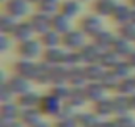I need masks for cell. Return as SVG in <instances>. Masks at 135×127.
Segmentation results:
<instances>
[{
  "instance_id": "obj_7",
  "label": "cell",
  "mask_w": 135,
  "mask_h": 127,
  "mask_svg": "<svg viewBox=\"0 0 135 127\" xmlns=\"http://www.w3.org/2000/svg\"><path fill=\"white\" fill-rule=\"evenodd\" d=\"M118 4L119 3L117 0H94L93 9H94V13L101 17H106V16L111 17Z\"/></svg>"
},
{
  "instance_id": "obj_12",
  "label": "cell",
  "mask_w": 135,
  "mask_h": 127,
  "mask_svg": "<svg viewBox=\"0 0 135 127\" xmlns=\"http://www.w3.org/2000/svg\"><path fill=\"white\" fill-rule=\"evenodd\" d=\"M131 11H132V7L131 6H127V4H118L114 13H113V19L114 21L118 24V25H122V24H126L130 21L131 19Z\"/></svg>"
},
{
  "instance_id": "obj_25",
  "label": "cell",
  "mask_w": 135,
  "mask_h": 127,
  "mask_svg": "<svg viewBox=\"0 0 135 127\" xmlns=\"http://www.w3.org/2000/svg\"><path fill=\"white\" fill-rule=\"evenodd\" d=\"M115 123H117V127H134L135 126L134 119L126 114L118 115V118L115 119Z\"/></svg>"
},
{
  "instance_id": "obj_21",
  "label": "cell",
  "mask_w": 135,
  "mask_h": 127,
  "mask_svg": "<svg viewBox=\"0 0 135 127\" xmlns=\"http://www.w3.org/2000/svg\"><path fill=\"white\" fill-rule=\"evenodd\" d=\"M19 20H16L15 17L9 16L8 13L4 12V15L2 16V21H0V28H2V32L3 33H7V35H11L16 27Z\"/></svg>"
},
{
  "instance_id": "obj_28",
  "label": "cell",
  "mask_w": 135,
  "mask_h": 127,
  "mask_svg": "<svg viewBox=\"0 0 135 127\" xmlns=\"http://www.w3.org/2000/svg\"><path fill=\"white\" fill-rule=\"evenodd\" d=\"M128 99H130V107L131 109H135V93H132L131 95H128Z\"/></svg>"
},
{
  "instance_id": "obj_23",
  "label": "cell",
  "mask_w": 135,
  "mask_h": 127,
  "mask_svg": "<svg viewBox=\"0 0 135 127\" xmlns=\"http://www.w3.org/2000/svg\"><path fill=\"white\" fill-rule=\"evenodd\" d=\"M8 115H11L12 120H15L17 118V115H20V113L17 111V109H16L15 105H11V103H6L4 102V105L2 107V116H3V120L4 122H9V116Z\"/></svg>"
},
{
  "instance_id": "obj_8",
  "label": "cell",
  "mask_w": 135,
  "mask_h": 127,
  "mask_svg": "<svg viewBox=\"0 0 135 127\" xmlns=\"http://www.w3.org/2000/svg\"><path fill=\"white\" fill-rule=\"evenodd\" d=\"M50 29L56 31L57 33H60L62 36L64 33H66L68 31L72 29V19H69L65 15H62L61 12H57V13H54L52 16Z\"/></svg>"
},
{
  "instance_id": "obj_26",
  "label": "cell",
  "mask_w": 135,
  "mask_h": 127,
  "mask_svg": "<svg viewBox=\"0 0 135 127\" xmlns=\"http://www.w3.org/2000/svg\"><path fill=\"white\" fill-rule=\"evenodd\" d=\"M127 62H128V65L131 68L135 69V50H132L128 56H127Z\"/></svg>"
},
{
  "instance_id": "obj_19",
  "label": "cell",
  "mask_w": 135,
  "mask_h": 127,
  "mask_svg": "<svg viewBox=\"0 0 135 127\" xmlns=\"http://www.w3.org/2000/svg\"><path fill=\"white\" fill-rule=\"evenodd\" d=\"M40 103V98L37 97V94L35 93H23L19 97V105L21 109H32L38 106Z\"/></svg>"
},
{
  "instance_id": "obj_16",
  "label": "cell",
  "mask_w": 135,
  "mask_h": 127,
  "mask_svg": "<svg viewBox=\"0 0 135 127\" xmlns=\"http://www.w3.org/2000/svg\"><path fill=\"white\" fill-rule=\"evenodd\" d=\"M40 41H41L42 46H45L46 49L48 48H56L61 42V35L57 33L53 29H49L45 33L40 35Z\"/></svg>"
},
{
  "instance_id": "obj_3",
  "label": "cell",
  "mask_w": 135,
  "mask_h": 127,
  "mask_svg": "<svg viewBox=\"0 0 135 127\" xmlns=\"http://www.w3.org/2000/svg\"><path fill=\"white\" fill-rule=\"evenodd\" d=\"M85 37H86V35L81 29H70L61 36V42H62V45H65L70 50L81 49L86 44Z\"/></svg>"
},
{
  "instance_id": "obj_17",
  "label": "cell",
  "mask_w": 135,
  "mask_h": 127,
  "mask_svg": "<svg viewBox=\"0 0 135 127\" xmlns=\"http://www.w3.org/2000/svg\"><path fill=\"white\" fill-rule=\"evenodd\" d=\"M111 50H113V52H115L118 56H126V57H127V56L132 52L131 42L118 36V37L115 38V41H114L113 46H111Z\"/></svg>"
},
{
  "instance_id": "obj_2",
  "label": "cell",
  "mask_w": 135,
  "mask_h": 127,
  "mask_svg": "<svg viewBox=\"0 0 135 127\" xmlns=\"http://www.w3.org/2000/svg\"><path fill=\"white\" fill-rule=\"evenodd\" d=\"M80 29L86 35V36H91L94 37L95 35H98L102 29H103V24H102V17L93 13V15H86L81 19L80 23Z\"/></svg>"
},
{
  "instance_id": "obj_6",
  "label": "cell",
  "mask_w": 135,
  "mask_h": 127,
  "mask_svg": "<svg viewBox=\"0 0 135 127\" xmlns=\"http://www.w3.org/2000/svg\"><path fill=\"white\" fill-rule=\"evenodd\" d=\"M33 33H35V31H33L29 20H19L13 32L11 33V36L13 40H17L20 42V41H25L28 38H32Z\"/></svg>"
},
{
  "instance_id": "obj_18",
  "label": "cell",
  "mask_w": 135,
  "mask_h": 127,
  "mask_svg": "<svg viewBox=\"0 0 135 127\" xmlns=\"http://www.w3.org/2000/svg\"><path fill=\"white\" fill-rule=\"evenodd\" d=\"M98 64L103 68H110L113 69L118 64V54L113 50H103L101 52V56L98 58Z\"/></svg>"
},
{
  "instance_id": "obj_14",
  "label": "cell",
  "mask_w": 135,
  "mask_h": 127,
  "mask_svg": "<svg viewBox=\"0 0 135 127\" xmlns=\"http://www.w3.org/2000/svg\"><path fill=\"white\" fill-rule=\"evenodd\" d=\"M36 69H37V65H35L31 60H25V58L24 61L17 62V65H16V73L17 76L23 78H35Z\"/></svg>"
},
{
  "instance_id": "obj_20",
  "label": "cell",
  "mask_w": 135,
  "mask_h": 127,
  "mask_svg": "<svg viewBox=\"0 0 135 127\" xmlns=\"http://www.w3.org/2000/svg\"><path fill=\"white\" fill-rule=\"evenodd\" d=\"M118 31H119V37H122L130 42L135 41V24L134 23L128 21L126 24H122V25H119Z\"/></svg>"
},
{
  "instance_id": "obj_33",
  "label": "cell",
  "mask_w": 135,
  "mask_h": 127,
  "mask_svg": "<svg viewBox=\"0 0 135 127\" xmlns=\"http://www.w3.org/2000/svg\"><path fill=\"white\" fill-rule=\"evenodd\" d=\"M80 2H82V3H84V2H89V0H80Z\"/></svg>"
},
{
  "instance_id": "obj_4",
  "label": "cell",
  "mask_w": 135,
  "mask_h": 127,
  "mask_svg": "<svg viewBox=\"0 0 135 127\" xmlns=\"http://www.w3.org/2000/svg\"><path fill=\"white\" fill-rule=\"evenodd\" d=\"M41 49H42V44H41L40 40L28 38L25 41L19 42V53L25 60H32V58L40 56Z\"/></svg>"
},
{
  "instance_id": "obj_5",
  "label": "cell",
  "mask_w": 135,
  "mask_h": 127,
  "mask_svg": "<svg viewBox=\"0 0 135 127\" xmlns=\"http://www.w3.org/2000/svg\"><path fill=\"white\" fill-rule=\"evenodd\" d=\"M29 23L35 31V33L37 35H42L45 33L46 31L50 29V21H52V16L46 15V13H42L40 11H36L33 12L31 16H29Z\"/></svg>"
},
{
  "instance_id": "obj_31",
  "label": "cell",
  "mask_w": 135,
  "mask_h": 127,
  "mask_svg": "<svg viewBox=\"0 0 135 127\" xmlns=\"http://www.w3.org/2000/svg\"><path fill=\"white\" fill-rule=\"evenodd\" d=\"M27 2H29L31 4H37V3H38V0H27Z\"/></svg>"
},
{
  "instance_id": "obj_11",
  "label": "cell",
  "mask_w": 135,
  "mask_h": 127,
  "mask_svg": "<svg viewBox=\"0 0 135 127\" xmlns=\"http://www.w3.org/2000/svg\"><path fill=\"white\" fill-rule=\"evenodd\" d=\"M38 106L41 113L44 114H57V111L60 110V99L53 94H50L44 98H40Z\"/></svg>"
},
{
  "instance_id": "obj_32",
  "label": "cell",
  "mask_w": 135,
  "mask_h": 127,
  "mask_svg": "<svg viewBox=\"0 0 135 127\" xmlns=\"http://www.w3.org/2000/svg\"><path fill=\"white\" fill-rule=\"evenodd\" d=\"M131 7L135 8V0H131Z\"/></svg>"
},
{
  "instance_id": "obj_9",
  "label": "cell",
  "mask_w": 135,
  "mask_h": 127,
  "mask_svg": "<svg viewBox=\"0 0 135 127\" xmlns=\"http://www.w3.org/2000/svg\"><path fill=\"white\" fill-rule=\"evenodd\" d=\"M82 2L80 0H61L60 12L69 19H73L82 12Z\"/></svg>"
},
{
  "instance_id": "obj_13",
  "label": "cell",
  "mask_w": 135,
  "mask_h": 127,
  "mask_svg": "<svg viewBox=\"0 0 135 127\" xmlns=\"http://www.w3.org/2000/svg\"><path fill=\"white\" fill-rule=\"evenodd\" d=\"M115 38H117V37H115L110 31L102 29L98 35L94 36V44H95L101 50H103V49H111V46H113Z\"/></svg>"
},
{
  "instance_id": "obj_10",
  "label": "cell",
  "mask_w": 135,
  "mask_h": 127,
  "mask_svg": "<svg viewBox=\"0 0 135 127\" xmlns=\"http://www.w3.org/2000/svg\"><path fill=\"white\" fill-rule=\"evenodd\" d=\"M105 86L101 84V82H95V81H91L90 84L85 85L84 86V91H85V95H86V99H90V101H99L103 98V91H105Z\"/></svg>"
},
{
  "instance_id": "obj_34",
  "label": "cell",
  "mask_w": 135,
  "mask_h": 127,
  "mask_svg": "<svg viewBox=\"0 0 135 127\" xmlns=\"http://www.w3.org/2000/svg\"><path fill=\"white\" fill-rule=\"evenodd\" d=\"M6 2H8V0H3V3H6Z\"/></svg>"
},
{
  "instance_id": "obj_30",
  "label": "cell",
  "mask_w": 135,
  "mask_h": 127,
  "mask_svg": "<svg viewBox=\"0 0 135 127\" xmlns=\"http://www.w3.org/2000/svg\"><path fill=\"white\" fill-rule=\"evenodd\" d=\"M130 21L135 24V8L134 7H132V11H131V19H130Z\"/></svg>"
},
{
  "instance_id": "obj_22",
  "label": "cell",
  "mask_w": 135,
  "mask_h": 127,
  "mask_svg": "<svg viewBox=\"0 0 135 127\" xmlns=\"http://www.w3.org/2000/svg\"><path fill=\"white\" fill-rule=\"evenodd\" d=\"M77 124L82 126V127H99V122H98V116L97 115H91V114H82L77 118Z\"/></svg>"
},
{
  "instance_id": "obj_29",
  "label": "cell",
  "mask_w": 135,
  "mask_h": 127,
  "mask_svg": "<svg viewBox=\"0 0 135 127\" xmlns=\"http://www.w3.org/2000/svg\"><path fill=\"white\" fill-rule=\"evenodd\" d=\"M32 127H50L49 124H46V123H42V122H37L36 124H33Z\"/></svg>"
},
{
  "instance_id": "obj_27",
  "label": "cell",
  "mask_w": 135,
  "mask_h": 127,
  "mask_svg": "<svg viewBox=\"0 0 135 127\" xmlns=\"http://www.w3.org/2000/svg\"><path fill=\"white\" fill-rule=\"evenodd\" d=\"M4 127H24V126L19 122L12 120V122H4Z\"/></svg>"
},
{
  "instance_id": "obj_1",
  "label": "cell",
  "mask_w": 135,
  "mask_h": 127,
  "mask_svg": "<svg viewBox=\"0 0 135 127\" xmlns=\"http://www.w3.org/2000/svg\"><path fill=\"white\" fill-rule=\"evenodd\" d=\"M32 4L27 0H8L4 3V11L16 20H23L32 15Z\"/></svg>"
},
{
  "instance_id": "obj_15",
  "label": "cell",
  "mask_w": 135,
  "mask_h": 127,
  "mask_svg": "<svg viewBox=\"0 0 135 127\" xmlns=\"http://www.w3.org/2000/svg\"><path fill=\"white\" fill-rule=\"evenodd\" d=\"M60 6L61 0H38V3L36 4L37 11L46 13L49 16H53L54 13L60 12Z\"/></svg>"
},
{
  "instance_id": "obj_24",
  "label": "cell",
  "mask_w": 135,
  "mask_h": 127,
  "mask_svg": "<svg viewBox=\"0 0 135 127\" xmlns=\"http://www.w3.org/2000/svg\"><path fill=\"white\" fill-rule=\"evenodd\" d=\"M130 69H131V66L128 65V62L126 61V62H118L117 65L113 68V73L120 80V78H126L128 74V72H130Z\"/></svg>"
}]
</instances>
